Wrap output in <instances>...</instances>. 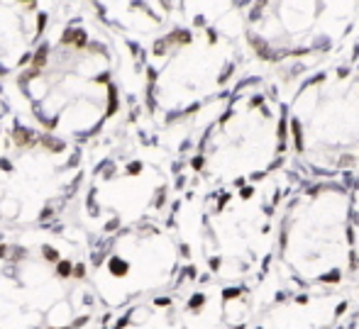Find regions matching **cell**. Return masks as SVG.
<instances>
[{
  "label": "cell",
  "mask_w": 359,
  "mask_h": 329,
  "mask_svg": "<svg viewBox=\"0 0 359 329\" xmlns=\"http://www.w3.org/2000/svg\"><path fill=\"white\" fill-rule=\"evenodd\" d=\"M291 169L288 98L274 80L245 76L201 130L189 176L210 190L264 183Z\"/></svg>",
  "instance_id": "obj_1"
},
{
  "label": "cell",
  "mask_w": 359,
  "mask_h": 329,
  "mask_svg": "<svg viewBox=\"0 0 359 329\" xmlns=\"http://www.w3.org/2000/svg\"><path fill=\"white\" fill-rule=\"evenodd\" d=\"M303 176L286 169L264 183L208 190L191 246L201 283H264L274 273L279 212Z\"/></svg>",
  "instance_id": "obj_2"
},
{
  "label": "cell",
  "mask_w": 359,
  "mask_h": 329,
  "mask_svg": "<svg viewBox=\"0 0 359 329\" xmlns=\"http://www.w3.org/2000/svg\"><path fill=\"white\" fill-rule=\"evenodd\" d=\"M271 276L301 290H345L357 281L350 176L298 181L279 212Z\"/></svg>",
  "instance_id": "obj_3"
},
{
  "label": "cell",
  "mask_w": 359,
  "mask_h": 329,
  "mask_svg": "<svg viewBox=\"0 0 359 329\" xmlns=\"http://www.w3.org/2000/svg\"><path fill=\"white\" fill-rule=\"evenodd\" d=\"M291 169L340 178L359 169V59L355 47L306 71L288 93Z\"/></svg>",
  "instance_id": "obj_4"
},
{
  "label": "cell",
  "mask_w": 359,
  "mask_h": 329,
  "mask_svg": "<svg viewBox=\"0 0 359 329\" xmlns=\"http://www.w3.org/2000/svg\"><path fill=\"white\" fill-rule=\"evenodd\" d=\"M164 69H147L149 108L164 110L166 122L196 118L235 90L245 76V39L217 22L176 27L154 44Z\"/></svg>",
  "instance_id": "obj_5"
},
{
  "label": "cell",
  "mask_w": 359,
  "mask_h": 329,
  "mask_svg": "<svg viewBox=\"0 0 359 329\" xmlns=\"http://www.w3.org/2000/svg\"><path fill=\"white\" fill-rule=\"evenodd\" d=\"M359 0H255L245 18L250 59L271 69L306 71L357 39Z\"/></svg>",
  "instance_id": "obj_6"
},
{
  "label": "cell",
  "mask_w": 359,
  "mask_h": 329,
  "mask_svg": "<svg viewBox=\"0 0 359 329\" xmlns=\"http://www.w3.org/2000/svg\"><path fill=\"white\" fill-rule=\"evenodd\" d=\"M352 310V286L345 290H301L274 276L262 283L252 329H337Z\"/></svg>",
  "instance_id": "obj_7"
},
{
  "label": "cell",
  "mask_w": 359,
  "mask_h": 329,
  "mask_svg": "<svg viewBox=\"0 0 359 329\" xmlns=\"http://www.w3.org/2000/svg\"><path fill=\"white\" fill-rule=\"evenodd\" d=\"M350 215H352V241H355V263L359 281V169L350 176Z\"/></svg>",
  "instance_id": "obj_8"
},
{
  "label": "cell",
  "mask_w": 359,
  "mask_h": 329,
  "mask_svg": "<svg viewBox=\"0 0 359 329\" xmlns=\"http://www.w3.org/2000/svg\"><path fill=\"white\" fill-rule=\"evenodd\" d=\"M59 276L62 278H69V276H74V266L69 261H62L59 263Z\"/></svg>",
  "instance_id": "obj_9"
},
{
  "label": "cell",
  "mask_w": 359,
  "mask_h": 329,
  "mask_svg": "<svg viewBox=\"0 0 359 329\" xmlns=\"http://www.w3.org/2000/svg\"><path fill=\"white\" fill-rule=\"evenodd\" d=\"M44 256H47L49 261H57L59 259V251L52 249V246H44Z\"/></svg>",
  "instance_id": "obj_10"
},
{
  "label": "cell",
  "mask_w": 359,
  "mask_h": 329,
  "mask_svg": "<svg viewBox=\"0 0 359 329\" xmlns=\"http://www.w3.org/2000/svg\"><path fill=\"white\" fill-rule=\"evenodd\" d=\"M352 47H355V52H357V59H359V37L355 39V42H352Z\"/></svg>",
  "instance_id": "obj_11"
},
{
  "label": "cell",
  "mask_w": 359,
  "mask_h": 329,
  "mask_svg": "<svg viewBox=\"0 0 359 329\" xmlns=\"http://www.w3.org/2000/svg\"><path fill=\"white\" fill-rule=\"evenodd\" d=\"M22 3H32V0H22Z\"/></svg>",
  "instance_id": "obj_12"
}]
</instances>
